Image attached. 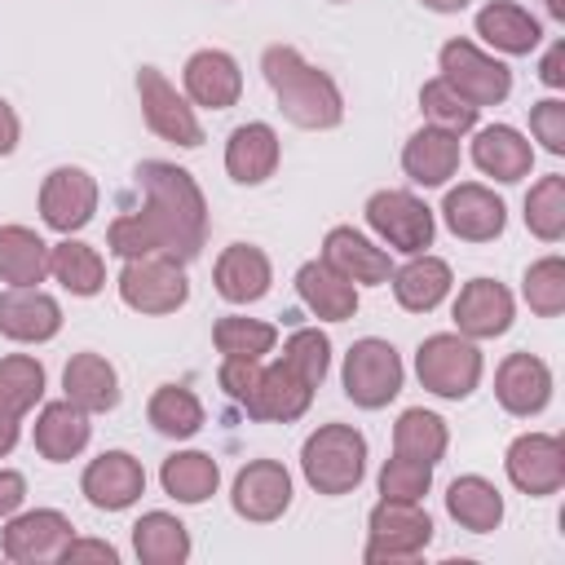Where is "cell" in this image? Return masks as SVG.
Instances as JSON below:
<instances>
[{
    "label": "cell",
    "mask_w": 565,
    "mask_h": 565,
    "mask_svg": "<svg viewBox=\"0 0 565 565\" xmlns=\"http://www.w3.org/2000/svg\"><path fill=\"white\" fill-rule=\"evenodd\" d=\"M212 282L216 291L230 300V305H252L269 291L274 282V269H269V256L252 243H230L221 256H216V269H212Z\"/></svg>",
    "instance_id": "25"
},
{
    "label": "cell",
    "mask_w": 565,
    "mask_h": 565,
    "mask_svg": "<svg viewBox=\"0 0 565 565\" xmlns=\"http://www.w3.org/2000/svg\"><path fill=\"white\" fill-rule=\"evenodd\" d=\"M141 185V207L124 212L106 230V247L124 260L132 256H172V260H194L207 243V199L199 181L168 163V159H146L137 168Z\"/></svg>",
    "instance_id": "1"
},
{
    "label": "cell",
    "mask_w": 565,
    "mask_h": 565,
    "mask_svg": "<svg viewBox=\"0 0 565 565\" xmlns=\"http://www.w3.org/2000/svg\"><path fill=\"white\" fill-rule=\"evenodd\" d=\"M309 402H313V384H305L278 358L274 366H260V384H256V393H252V402L243 411L252 419H260V424H291V419H300L309 411Z\"/></svg>",
    "instance_id": "22"
},
{
    "label": "cell",
    "mask_w": 565,
    "mask_h": 565,
    "mask_svg": "<svg viewBox=\"0 0 565 565\" xmlns=\"http://www.w3.org/2000/svg\"><path fill=\"white\" fill-rule=\"evenodd\" d=\"M119 300L137 313H177L190 300L185 265L172 256H132L119 269Z\"/></svg>",
    "instance_id": "7"
},
{
    "label": "cell",
    "mask_w": 565,
    "mask_h": 565,
    "mask_svg": "<svg viewBox=\"0 0 565 565\" xmlns=\"http://www.w3.org/2000/svg\"><path fill=\"white\" fill-rule=\"evenodd\" d=\"M278 154H282L278 132H274L269 124L252 119V124H238V128L230 132V141H225V172H230L238 185H260V181L274 177Z\"/></svg>",
    "instance_id": "23"
},
{
    "label": "cell",
    "mask_w": 565,
    "mask_h": 565,
    "mask_svg": "<svg viewBox=\"0 0 565 565\" xmlns=\"http://www.w3.org/2000/svg\"><path fill=\"white\" fill-rule=\"evenodd\" d=\"M212 344L221 358H247V362H260L265 353H274L278 344V327L274 322H260V318H216L212 327Z\"/></svg>",
    "instance_id": "39"
},
{
    "label": "cell",
    "mask_w": 565,
    "mask_h": 565,
    "mask_svg": "<svg viewBox=\"0 0 565 565\" xmlns=\"http://www.w3.org/2000/svg\"><path fill=\"white\" fill-rule=\"evenodd\" d=\"M441 79L459 97H468L477 110L481 106H499L512 93V71L499 57L481 53L472 40H446L441 44Z\"/></svg>",
    "instance_id": "9"
},
{
    "label": "cell",
    "mask_w": 565,
    "mask_h": 565,
    "mask_svg": "<svg viewBox=\"0 0 565 565\" xmlns=\"http://www.w3.org/2000/svg\"><path fill=\"white\" fill-rule=\"evenodd\" d=\"M402 393V358L388 340L362 335L344 353V397L362 411H380Z\"/></svg>",
    "instance_id": "6"
},
{
    "label": "cell",
    "mask_w": 565,
    "mask_h": 565,
    "mask_svg": "<svg viewBox=\"0 0 565 565\" xmlns=\"http://www.w3.org/2000/svg\"><path fill=\"white\" fill-rule=\"evenodd\" d=\"M450 446V433H446V419L424 411V406H411L397 415L393 424V455H411V459H424L437 468V459L446 455Z\"/></svg>",
    "instance_id": "38"
},
{
    "label": "cell",
    "mask_w": 565,
    "mask_h": 565,
    "mask_svg": "<svg viewBox=\"0 0 565 565\" xmlns=\"http://www.w3.org/2000/svg\"><path fill=\"white\" fill-rule=\"evenodd\" d=\"M49 274V243L26 225H0V282L40 287Z\"/></svg>",
    "instance_id": "33"
},
{
    "label": "cell",
    "mask_w": 565,
    "mask_h": 565,
    "mask_svg": "<svg viewBox=\"0 0 565 565\" xmlns=\"http://www.w3.org/2000/svg\"><path fill=\"white\" fill-rule=\"evenodd\" d=\"M472 163L494 177V181H521L530 177L534 168V146L512 128V124H490V128H477L472 137Z\"/></svg>",
    "instance_id": "28"
},
{
    "label": "cell",
    "mask_w": 565,
    "mask_h": 565,
    "mask_svg": "<svg viewBox=\"0 0 565 565\" xmlns=\"http://www.w3.org/2000/svg\"><path fill=\"white\" fill-rule=\"evenodd\" d=\"M433 543V516L411 499H380L366 516V565L415 561Z\"/></svg>",
    "instance_id": "5"
},
{
    "label": "cell",
    "mask_w": 565,
    "mask_h": 565,
    "mask_svg": "<svg viewBox=\"0 0 565 565\" xmlns=\"http://www.w3.org/2000/svg\"><path fill=\"white\" fill-rule=\"evenodd\" d=\"M132 552L141 565H181L190 556V530L172 512H141L132 525Z\"/></svg>",
    "instance_id": "34"
},
{
    "label": "cell",
    "mask_w": 565,
    "mask_h": 565,
    "mask_svg": "<svg viewBox=\"0 0 565 565\" xmlns=\"http://www.w3.org/2000/svg\"><path fill=\"white\" fill-rule=\"evenodd\" d=\"M428 486H433V463H424V459L393 455L380 468V494L384 499H411V503H419L428 494Z\"/></svg>",
    "instance_id": "45"
},
{
    "label": "cell",
    "mask_w": 565,
    "mask_h": 565,
    "mask_svg": "<svg viewBox=\"0 0 565 565\" xmlns=\"http://www.w3.org/2000/svg\"><path fill=\"white\" fill-rule=\"evenodd\" d=\"M296 291H300L305 309L313 318H322V322H344V318L358 313V287L344 274H335L322 256L318 260H305L296 269Z\"/></svg>",
    "instance_id": "26"
},
{
    "label": "cell",
    "mask_w": 565,
    "mask_h": 565,
    "mask_svg": "<svg viewBox=\"0 0 565 565\" xmlns=\"http://www.w3.org/2000/svg\"><path fill=\"white\" fill-rule=\"evenodd\" d=\"M62 561H66V565H79V561L115 565V561H119V552H115L106 539H71V543H66V552H62Z\"/></svg>",
    "instance_id": "48"
},
{
    "label": "cell",
    "mask_w": 565,
    "mask_h": 565,
    "mask_svg": "<svg viewBox=\"0 0 565 565\" xmlns=\"http://www.w3.org/2000/svg\"><path fill=\"white\" fill-rule=\"evenodd\" d=\"M424 9H433V13H459L468 0H419Z\"/></svg>",
    "instance_id": "53"
},
{
    "label": "cell",
    "mask_w": 565,
    "mask_h": 565,
    "mask_svg": "<svg viewBox=\"0 0 565 565\" xmlns=\"http://www.w3.org/2000/svg\"><path fill=\"white\" fill-rule=\"evenodd\" d=\"M137 97H141V119H146V128H150L154 137H163V141H172V146H185V150L203 146V128H199V119H194L190 97H181V93L163 79V71L141 66V71H137Z\"/></svg>",
    "instance_id": "10"
},
{
    "label": "cell",
    "mask_w": 565,
    "mask_h": 565,
    "mask_svg": "<svg viewBox=\"0 0 565 565\" xmlns=\"http://www.w3.org/2000/svg\"><path fill=\"white\" fill-rule=\"evenodd\" d=\"M393 296L406 313H433L446 296H450V265L441 256H428V252H415L402 269H393Z\"/></svg>",
    "instance_id": "29"
},
{
    "label": "cell",
    "mask_w": 565,
    "mask_h": 565,
    "mask_svg": "<svg viewBox=\"0 0 565 565\" xmlns=\"http://www.w3.org/2000/svg\"><path fill=\"white\" fill-rule=\"evenodd\" d=\"M415 375L428 393L463 402L481 384V349L459 331H437L415 349Z\"/></svg>",
    "instance_id": "4"
},
{
    "label": "cell",
    "mask_w": 565,
    "mask_h": 565,
    "mask_svg": "<svg viewBox=\"0 0 565 565\" xmlns=\"http://www.w3.org/2000/svg\"><path fill=\"white\" fill-rule=\"evenodd\" d=\"M216 380H221V388H225L238 406H247V402H252V393H256V384H260V362L225 358V362H221V371H216Z\"/></svg>",
    "instance_id": "47"
},
{
    "label": "cell",
    "mask_w": 565,
    "mask_h": 565,
    "mask_svg": "<svg viewBox=\"0 0 565 565\" xmlns=\"http://www.w3.org/2000/svg\"><path fill=\"white\" fill-rule=\"evenodd\" d=\"M322 260H327L335 274H344L353 287H380V282L393 278L388 252L375 247V243H371L366 234H358L353 225L327 230V238H322Z\"/></svg>",
    "instance_id": "21"
},
{
    "label": "cell",
    "mask_w": 565,
    "mask_h": 565,
    "mask_svg": "<svg viewBox=\"0 0 565 565\" xmlns=\"http://www.w3.org/2000/svg\"><path fill=\"white\" fill-rule=\"evenodd\" d=\"M62 331V305L40 287L0 291V335L18 344H44Z\"/></svg>",
    "instance_id": "18"
},
{
    "label": "cell",
    "mask_w": 565,
    "mask_h": 565,
    "mask_svg": "<svg viewBox=\"0 0 565 565\" xmlns=\"http://www.w3.org/2000/svg\"><path fill=\"white\" fill-rule=\"evenodd\" d=\"M49 274L71 291V296H97L106 287V265L97 256V247L79 243V238H62L57 247H49Z\"/></svg>",
    "instance_id": "36"
},
{
    "label": "cell",
    "mask_w": 565,
    "mask_h": 565,
    "mask_svg": "<svg viewBox=\"0 0 565 565\" xmlns=\"http://www.w3.org/2000/svg\"><path fill=\"white\" fill-rule=\"evenodd\" d=\"M230 503H234V512L243 521H256V525L278 521L291 508V477H287V468L278 459H252V463H243L238 477H234Z\"/></svg>",
    "instance_id": "15"
},
{
    "label": "cell",
    "mask_w": 565,
    "mask_h": 565,
    "mask_svg": "<svg viewBox=\"0 0 565 565\" xmlns=\"http://www.w3.org/2000/svg\"><path fill=\"white\" fill-rule=\"evenodd\" d=\"M18 446V415L0 411V455H9Z\"/></svg>",
    "instance_id": "52"
},
{
    "label": "cell",
    "mask_w": 565,
    "mask_h": 565,
    "mask_svg": "<svg viewBox=\"0 0 565 565\" xmlns=\"http://www.w3.org/2000/svg\"><path fill=\"white\" fill-rule=\"evenodd\" d=\"M260 71L278 97V110L296 124V128H309V132H322V128H335L344 119V97H340V84L309 66L291 44H269L260 53Z\"/></svg>",
    "instance_id": "2"
},
{
    "label": "cell",
    "mask_w": 565,
    "mask_h": 565,
    "mask_svg": "<svg viewBox=\"0 0 565 565\" xmlns=\"http://www.w3.org/2000/svg\"><path fill=\"white\" fill-rule=\"evenodd\" d=\"M539 79H543L547 88H565V40H556V44L547 49V57H543V66H539Z\"/></svg>",
    "instance_id": "50"
},
{
    "label": "cell",
    "mask_w": 565,
    "mask_h": 565,
    "mask_svg": "<svg viewBox=\"0 0 565 565\" xmlns=\"http://www.w3.org/2000/svg\"><path fill=\"white\" fill-rule=\"evenodd\" d=\"M530 132L534 141H543L547 154H565V102L547 97L530 106Z\"/></svg>",
    "instance_id": "46"
},
{
    "label": "cell",
    "mask_w": 565,
    "mask_h": 565,
    "mask_svg": "<svg viewBox=\"0 0 565 565\" xmlns=\"http://www.w3.org/2000/svg\"><path fill=\"white\" fill-rule=\"evenodd\" d=\"M93 212H97V181L84 168L62 163V168H53L44 177V185H40V216H44L49 230L75 234V230H84L93 221Z\"/></svg>",
    "instance_id": "13"
},
{
    "label": "cell",
    "mask_w": 565,
    "mask_h": 565,
    "mask_svg": "<svg viewBox=\"0 0 565 565\" xmlns=\"http://www.w3.org/2000/svg\"><path fill=\"white\" fill-rule=\"evenodd\" d=\"M419 110H424V119H428L433 128H446V132H455V137H463V132L477 128V106H472L468 97H459L441 75L419 88Z\"/></svg>",
    "instance_id": "42"
},
{
    "label": "cell",
    "mask_w": 565,
    "mask_h": 565,
    "mask_svg": "<svg viewBox=\"0 0 565 565\" xmlns=\"http://www.w3.org/2000/svg\"><path fill=\"white\" fill-rule=\"evenodd\" d=\"M282 362L305 380V384H322L327 380V366H331V340L318 331V327H300L287 335L282 344Z\"/></svg>",
    "instance_id": "44"
},
{
    "label": "cell",
    "mask_w": 565,
    "mask_h": 565,
    "mask_svg": "<svg viewBox=\"0 0 565 565\" xmlns=\"http://www.w3.org/2000/svg\"><path fill=\"white\" fill-rule=\"evenodd\" d=\"M446 512H450L463 530L490 534V530H499V521H503V494H499L494 481L468 472V477H455V481H450V490H446Z\"/></svg>",
    "instance_id": "32"
},
{
    "label": "cell",
    "mask_w": 565,
    "mask_h": 565,
    "mask_svg": "<svg viewBox=\"0 0 565 565\" xmlns=\"http://www.w3.org/2000/svg\"><path fill=\"white\" fill-rule=\"evenodd\" d=\"M494 397L508 415H539L547 402H552V371L543 358L534 353H508L494 371Z\"/></svg>",
    "instance_id": "19"
},
{
    "label": "cell",
    "mask_w": 565,
    "mask_h": 565,
    "mask_svg": "<svg viewBox=\"0 0 565 565\" xmlns=\"http://www.w3.org/2000/svg\"><path fill=\"white\" fill-rule=\"evenodd\" d=\"M441 216H446V230L463 243H490L503 234L508 225V207L494 190H486L481 181H463L455 190H446V203H441Z\"/></svg>",
    "instance_id": "16"
},
{
    "label": "cell",
    "mask_w": 565,
    "mask_h": 565,
    "mask_svg": "<svg viewBox=\"0 0 565 565\" xmlns=\"http://www.w3.org/2000/svg\"><path fill=\"white\" fill-rule=\"evenodd\" d=\"M547 4V13L556 18V22H565V0H543Z\"/></svg>",
    "instance_id": "54"
},
{
    "label": "cell",
    "mask_w": 565,
    "mask_h": 565,
    "mask_svg": "<svg viewBox=\"0 0 565 565\" xmlns=\"http://www.w3.org/2000/svg\"><path fill=\"white\" fill-rule=\"evenodd\" d=\"M181 79H185V97L194 106H203V110H230L243 97V71H238V62L225 49L190 53Z\"/></svg>",
    "instance_id": "20"
},
{
    "label": "cell",
    "mask_w": 565,
    "mask_h": 565,
    "mask_svg": "<svg viewBox=\"0 0 565 565\" xmlns=\"http://www.w3.org/2000/svg\"><path fill=\"white\" fill-rule=\"evenodd\" d=\"M525 225L543 243H556L565 234V177L561 172L539 177L530 185V194H525Z\"/></svg>",
    "instance_id": "41"
},
{
    "label": "cell",
    "mask_w": 565,
    "mask_h": 565,
    "mask_svg": "<svg viewBox=\"0 0 565 565\" xmlns=\"http://www.w3.org/2000/svg\"><path fill=\"white\" fill-rule=\"evenodd\" d=\"M521 296L525 305L539 313V318H556L565 309V260L561 256H543L525 269V282H521Z\"/></svg>",
    "instance_id": "43"
},
{
    "label": "cell",
    "mask_w": 565,
    "mask_h": 565,
    "mask_svg": "<svg viewBox=\"0 0 565 565\" xmlns=\"http://www.w3.org/2000/svg\"><path fill=\"white\" fill-rule=\"evenodd\" d=\"M18 132H22V124H18L13 106L0 97V154H13L18 150Z\"/></svg>",
    "instance_id": "51"
},
{
    "label": "cell",
    "mask_w": 565,
    "mask_h": 565,
    "mask_svg": "<svg viewBox=\"0 0 565 565\" xmlns=\"http://www.w3.org/2000/svg\"><path fill=\"white\" fill-rule=\"evenodd\" d=\"M71 539H75V525H71L66 512L31 508V512L9 516V525L0 534V552L18 565H49V561H62Z\"/></svg>",
    "instance_id": "11"
},
{
    "label": "cell",
    "mask_w": 565,
    "mask_h": 565,
    "mask_svg": "<svg viewBox=\"0 0 565 565\" xmlns=\"http://www.w3.org/2000/svg\"><path fill=\"white\" fill-rule=\"evenodd\" d=\"M503 468H508V481L521 494H530V499L556 494L565 486V446L552 433H521L508 446Z\"/></svg>",
    "instance_id": "12"
},
{
    "label": "cell",
    "mask_w": 565,
    "mask_h": 565,
    "mask_svg": "<svg viewBox=\"0 0 565 565\" xmlns=\"http://www.w3.org/2000/svg\"><path fill=\"white\" fill-rule=\"evenodd\" d=\"M79 490H84V499H88L93 508H102V512H124V508H132V503L146 494V468H141V459H132L128 450H102V455L84 468Z\"/></svg>",
    "instance_id": "14"
},
{
    "label": "cell",
    "mask_w": 565,
    "mask_h": 565,
    "mask_svg": "<svg viewBox=\"0 0 565 565\" xmlns=\"http://www.w3.org/2000/svg\"><path fill=\"white\" fill-rule=\"evenodd\" d=\"M88 437H93L88 411H79L71 397L40 406V415H35V450H40L49 463L75 459V455L88 446Z\"/></svg>",
    "instance_id": "27"
},
{
    "label": "cell",
    "mask_w": 565,
    "mask_h": 565,
    "mask_svg": "<svg viewBox=\"0 0 565 565\" xmlns=\"http://www.w3.org/2000/svg\"><path fill=\"white\" fill-rule=\"evenodd\" d=\"M159 481H163V494H172L177 503H203V499L216 494L221 468H216V459L203 455V450H177V455L163 459Z\"/></svg>",
    "instance_id": "35"
},
{
    "label": "cell",
    "mask_w": 565,
    "mask_h": 565,
    "mask_svg": "<svg viewBox=\"0 0 565 565\" xmlns=\"http://www.w3.org/2000/svg\"><path fill=\"white\" fill-rule=\"evenodd\" d=\"M512 318H516L512 291L494 278H472L455 296V327L468 340H494L512 327Z\"/></svg>",
    "instance_id": "17"
},
{
    "label": "cell",
    "mask_w": 565,
    "mask_h": 565,
    "mask_svg": "<svg viewBox=\"0 0 565 565\" xmlns=\"http://www.w3.org/2000/svg\"><path fill=\"white\" fill-rule=\"evenodd\" d=\"M22 499H26V477L13 468H0V521L13 516L22 508Z\"/></svg>",
    "instance_id": "49"
},
{
    "label": "cell",
    "mask_w": 565,
    "mask_h": 565,
    "mask_svg": "<svg viewBox=\"0 0 565 565\" xmlns=\"http://www.w3.org/2000/svg\"><path fill=\"white\" fill-rule=\"evenodd\" d=\"M402 172L433 190V185H446L455 172H459V137L446 132V128H433L424 124L419 132H411V141L402 146Z\"/></svg>",
    "instance_id": "24"
},
{
    "label": "cell",
    "mask_w": 565,
    "mask_h": 565,
    "mask_svg": "<svg viewBox=\"0 0 565 565\" xmlns=\"http://www.w3.org/2000/svg\"><path fill=\"white\" fill-rule=\"evenodd\" d=\"M335 4H344V0H335Z\"/></svg>",
    "instance_id": "55"
},
{
    "label": "cell",
    "mask_w": 565,
    "mask_h": 565,
    "mask_svg": "<svg viewBox=\"0 0 565 565\" xmlns=\"http://www.w3.org/2000/svg\"><path fill=\"white\" fill-rule=\"evenodd\" d=\"M300 472L318 494H353L366 477V437L353 424H322L300 446Z\"/></svg>",
    "instance_id": "3"
},
{
    "label": "cell",
    "mask_w": 565,
    "mask_h": 565,
    "mask_svg": "<svg viewBox=\"0 0 565 565\" xmlns=\"http://www.w3.org/2000/svg\"><path fill=\"white\" fill-rule=\"evenodd\" d=\"M477 35H481L490 49L508 53V57H525V53L543 40V26H539V18H534L530 9H521V4H512V0H490V4L477 13Z\"/></svg>",
    "instance_id": "30"
},
{
    "label": "cell",
    "mask_w": 565,
    "mask_h": 565,
    "mask_svg": "<svg viewBox=\"0 0 565 565\" xmlns=\"http://www.w3.org/2000/svg\"><path fill=\"white\" fill-rule=\"evenodd\" d=\"M146 419L154 424V433H163L172 441H185L203 428V402L185 384H159L146 402Z\"/></svg>",
    "instance_id": "37"
},
{
    "label": "cell",
    "mask_w": 565,
    "mask_h": 565,
    "mask_svg": "<svg viewBox=\"0 0 565 565\" xmlns=\"http://www.w3.org/2000/svg\"><path fill=\"white\" fill-rule=\"evenodd\" d=\"M40 397H44V366L31 353L0 358V411L22 419Z\"/></svg>",
    "instance_id": "40"
},
{
    "label": "cell",
    "mask_w": 565,
    "mask_h": 565,
    "mask_svg": "<svg viewBox=\"0 0 565 565\" xmlns=\"http://www.w3.org/2000/svg\"><path fill=\"white\" fill-rule=\"evenodd\" d=\"M366 225L393 247V252H428L433 247V234H437V221H433V207L424 199H415L411 190H375L366 199Z\"/></svg>",
    "instance_id": "8"
},
{
    "label": "cell",
    "mask_w": 565,
    "mask_h": 565,
    "mask_svg": "<svg viewBox=\"0 0 565 565\" xmlns=\"http://www.w3.org/2000/svg\"><path fill=\"white\" fill-rule=\"evenodd\" d=\"M62 388L88 415H102V411L119 406V375L102 353H75L62 371Z\"/></svg>",
    "instance_id": "31"
}]
</instances>
